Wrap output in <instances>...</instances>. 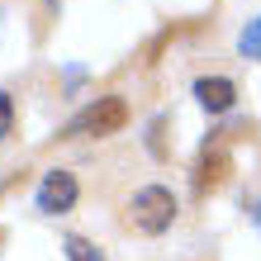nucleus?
Returning <instances> with one entry per match:
<instances>
[{"instance_id": "nucleus-7", "label": "nucleus", "mask_w": 261, "mask_h": 261, "mask_svg": "<svg viewBox=\"0 0 261 261\" xmlns=\"http://www.w3.org/2000/svg\"><path fill=\"white\" fill-rule=\"evenodd\" d=\"M62 247H67V261H105V252L95 242H86V238H67Z\"/></svg>"}, {"instance_id": "nucleus-9", "label": "nucleus", "mask_w": 261, "mask_h": 261, "mask_svg": "<svg viewBox=\"0 0 261 261\" xmlns=\"http://www.w3.org/2000/svg\"><path fill=\"white\" fill-rule=\"evenodd\" d=\"M252 214H256V223H261V204H256V209H252Z\"/></svg>"}, {"instance_id": "nucleus-8", "label": "nucleus", "mask_w": 261, "mask_h": 261, "mask_svg": "<svg viewBox=\"0 0 261 261\" xmlns=\"http://www.w3.org/2000/svg\"><path fill=\"white\" fill-rule=\"evenodd\" d=\"M10 128H14V100L0 90V138H10Z\"/></svg>"}, {"instance_id": "nucleus-6", "label": "nucleus", "mask_w": 261, "mask_h": 261, "mask_svg": "<svg viewBox=\"0 0 261 261\" xmlns=\"http://www.w3.org/2000/svg\"><path fill=\"white\" fill-rule=\"evenodd\" d=\"M238 53L252 57V62H261V19H252V24L238 34Z\"/></svg>"}, {"instance_id": "nucleus-4", "label": "nucleus", "mask_w": 261, "mask_h": 261, "mask_svg": "<svg viewBox=\"0 0 261 261\" xmlns=\"http://www.w3.org/2000/svg\"><path fill=\"white\" fill-rule=\"evenodd\" d=\"M195 100L204 105L209 114H223V110H233L238 86L228 81V76H199V81H195Z\"/></svg>"}, {"instance_id": "nucleus-3", "label": "nucleus", "mask_w": 261, "mask_h": 261, "mask_svg": "<svg viewBox=\"0 0 261 261\" xmlns=\"http://www.w3.org/2000/svg\"><path fill=\"white\" fill-rule=\"evenodd\" d=\"M34 204H38L43 214H67V209L76 204V176H71V171H62V166H53V171L38 180Z\"/></svg>"}, {"instance_id": "nucleus-5", "label": "nucleus", "mask_w": 261, "mask_h": 261, "mask_svg": "<svg viewBox=\"0 0 261 261\" xmlns=\"http://www.w3.org/2000/svg\"><path fill=\"white\" fill-rule=\"evenodd\" d=\"M223 176H228V152H204V157H199V166H195V190L204 195V190L219 186Z\"/></svg>"}, {"instance_id": "nucleus-2", "label": "nucleus", "mask_w": 261, "mask_h": 261, "mask_svg": "<svg viewBox=\"0 0 261 261\" xmlns=\"http://www.w3.org/2000/svg\"><path fill=\"white\" fill-rule=\"evenodd\" d=\"M128 214H133V223L143 228V233H166L171 219H176V195L166 190V186H143V190L133 195Z\"/></svg>"}, {"instance_id": "nucleus-1", "label": "nucleus", "mask_w": 261, "mask_h": 261, "mask_svg": "<svg viewBox=\"0 0 261 261\" xmlns=\"http://www.w3.org/2000/svg\"><path fill=\"white\" fill-rule=\"evenodd\" d=\"M124 124H128V105L119 100V95H100L95 105H86V110L67 124V138H81V133L105 138V133H119Z\"/></svg>"}]
</instances>
